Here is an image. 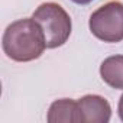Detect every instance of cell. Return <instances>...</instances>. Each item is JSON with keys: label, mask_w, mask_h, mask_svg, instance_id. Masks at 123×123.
<instances>
[{"label": "cell", "mask_w": 123, "mask_h": 123, "mask_svg": "<svg viewBox=\"0 0 123 123\" xmlns=\"http://www.w3.org/2000/svg\"><path fill=\"white\" fill-rule=\"evenodd\" d=\"M5 54L18 62H29L38 59L45 48V35L39 23L33 18H25L12 22L2 39Z\"/></svg>", "instance_id": "6da1fadb"}, {"label": "cell", "mask_w": 123, "mask_h": 123, "mask_svg": "<svg viewBox=\"0 0 123 123\" xmlns=\"http://www.w3.org/2000/svg\"><path fill=\"white\" fill-rule=\"evenodd\" d=\"M32 18L42 28L48 49L62 46L68 41L73 23L70 15L61 5L54 2L42 3L36 7Z\"/></svg>", "instance_id": "7a4b0ae2"}, {"label": "cell", "mask_w": 123, "mask_h": 123, "mask_svg": "<svg viewBox=\"0 0 123 123\" xmlns=\"http://www.w3.org/2000/svg\"><path fill=\"white\" fill-rule=\"evenodd\" d=\"M88 28L103 42L114 43L123 41V3L111 0L100 6L91 13Z\"/></svg>", "instance_id": "3957f363"}, {"label": "cell", "mask_w": 123, "mask_h": 123, "mask_svg": "<svg viewBox=\"0 0 123 123\" xmlns=\"http://www.w3.org/2000/svg\"><path fill=\"white\" fill-rule=\"evenodd\" d=\"M78 123H107L111 117L110 103L98 94H87L77 100Z\"/></svg>", "instance_id": "277c9868"}, {"label": "cell", "mask_w": 123, "mask_h": 123, "mask_svg": "<svg viewBox=\"0 0 123 123\" xmlns=\"http://www.w3.org/2000/svg\"><path fill=\"white\" fill-rule=\"evenodd\" d=\"M77 110V101L73 98H59L49 106L46 120L49 123H78Z\"/></svg>", "instance_id": "5b68a950"}, {"label": "cell", "mask_w": 123, "mask_h": 123, "mask_svg": "<svg viewBox=\"0 0 123 123\" xmlns=\"http://www.w3.org/2000/svg\"><path fill=\"white\" fill-rule=\"evenodd\" d=\"M101 80L116 90H123V55L106 58L100 65Z\"/></svg>", "instance_id": "8992f818"}, {"label": "cell", "mask_w": 123, "mask_h": 123, "mask_svg": "<svg viewBox=\"0 0 123 123\" xmlns=\"http://www.w3.org/2000/svg\"><path fill=\"white\" fill-rule=\"evenodd\" d=\"M117 113H119V117L123 120V94L120 96V100H119V104H117Z\"/></svg>", "instance_id": "52a82bcc"}, {"label": "cell", "mask_w": 123, "mask_h": 123, "mask_svg": "<svg viewBox=\"0 0 123 123\" xmlns=\"http://www.w3.org/2000/svg\"><path fill=\"white\" fill-rule=\"evenodd\" d=\"M71 2H74L77 5H88V3L93 2V0H71Z\"/></svg>", "instance_id": "ba28073f"}]
</instances>
